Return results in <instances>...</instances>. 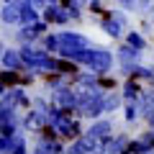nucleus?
I'll use <instances>...</instances> for the list:
<instances>
[{
	"label": "nucleus",
	"instance_id": "4",
	"mask_svg": "<svg viewBox=\"0 0 154 154\" xmlns=\"http://www.w3.org/2000/svg\"><path fill=\"white\" fill-rule=\"evenodd\" d=\"M18 11H21V23H33V21L38 18L31 3H26V5H18Z\"/></svg>",
	"mask_w": 154,
	"mask_h": 154
},
{
	"label": "nucleus",
	"instance_id": "7",
	"mask_svg": "<svg viewBox=\"0 0 154 154\" xmlns=\"http://www.w3.org/2000/svg\"><path fill=\"white\" fill-rule=\"evenodd\" d=\"M3 49H5V44H3V38H0V54H3Z\"/></svg>",
	"mask_w": 154,
	"mask_h": 154
},
{
	"label": "nucleus",
	"instance_id": "3",
	"mask_svg": "<svg viewBox=\"0 0 154 154\" xmlns=\"http://www.w3.org/2000/svg\"><path fill=\"white\" fill-rule=\"evenodd\" d=\"M0 82L5 85V88H16L21 85V69H0Z\"/></svg>",
	"mask_w": 154,
	"mask_h": 154
},
{
	"label": "nucleus",
	"instance_id": "6",
	"mask_svg": "<svg viewBox=\"0 0 154 154\" xmlns=\"http://www.w3.org/2000/svg\"><path fill=\"white\" fill-rule=\"evenodd\" d=\"M5 90H8V88H5L3 82H0V98H3V93H5Z\"/></svg>",
	"mask_w": 154,
	"mask_h": 154
},
{
	"label": "nucleus",
	"instance_id": "2",
	"mask_svg": "<svg viewBox=\"0 0 154 154\" xmlns=\"http://www.w3.org/2000/svg\"><path fill=\"white\" fill-rule=\"evenodd\" d=\"M0 67H5V69H23L21 51L18 49H3V54H0Z\"/></svg>",
	"mask_w": 154,
	"mask_h": 154
},
{
	"label": "nucleus",
	"instance_id": "5",
	"mask_svg": "<svg viewBox=\"0 0 154 154\" xmlns=\"http://www.w3.org/2000/svg\"><path fill=\"white\" fill-rule=\"evenodd\" d=\"M16 5H26V3H31V0H13Z\"/></svg>",
	"mask_w": 154,
	"mask_h": 154
},
{
	"label": "nucleus",
	"instance_id": "1",
	"mask_svg": "<svg viewBox=\"0 0 154 154\" xmlns=\"http://www.w3.org/2000/svg\"><path fill=\"white\" fill-rule=\"evenodd\" d=\"M0 23H5V26H16V23H21V11H18V5L13 3V0L3 3V8H0Z\"/></svg>",
	"mask_w": 154,
	"mask_h": 154
}]
</instances>
